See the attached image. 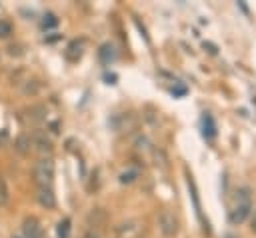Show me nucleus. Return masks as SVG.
I'll return each mask as SVG.
<instances>
[{"label": "nucleus", "instance_id": "412c9836", "mask_svg": "<svg viewBox=\"0 0 256 238\" xmlns=\"http://www.w3.org/2000/svg\"><path fill=\"white\" fill-rule=\"evenodd\" d=\"M228 238H232V236H228Z\"/></svg>", "mask_w": 256, "mask_h": 238}, {"label": "nucleus", "instance_id": "ddd939ff", "mask_svg": "<svg viewBox=\"0 0 256 238\" xmlns=\"http://www.w3.org/2000/svg\"><path fill=\"white\" fill-rule=\"evenodd\" d=\"M70 230H72V222H70V218H62V220L58 222V226H56V234H58V238H70Z\"/></svg>", "mask_w": 256, "mask_h": 238}, {"label": "nucleus", "instance_id": "2eb2a0df", "mask_svg": "<svg viewBox=\"0 0 256 238\" xmlns=\"http://www.w3.org/2000/svg\"><path fill=\"white\" fill-rule=\"evenodd\" d=\"M56 24H58V18H56L52 12H48V14L44 16V20H42V28H44V30H48V28H54Z\"/></svg>", "mask_w": 256, "mask_h": 238}, {"label": "nucleus", "instance_id": "423d86ee", "mask_svg": "<svg viewBox=\"0 0 256 238\" xmlns=\"http://www.w3.org/2000/svg\"><path fill=\"white\" fill-rule=\"evenodd\" d=\"M36 200L42 208H54L56 206V196L50 186H38L36 188Z\"/></svg>", "mask_w": 256, "mask_h": 238}, {"label": "nucleus", "instance_id": "20e7f679", "mask_svg": "<svg viewBox=\"0 0 256 238\" xmlns=\"http://www.w3.org/2000/svg\"><path fill=\"white\" fill-rule=\"evenodd\" d=\"M158 228L166 238H172L176 234V230H178V222H176L174 214L168 212V210H162L160 216H158Z\"/></svg>", "mask_w": 256, "mask_h": 238}, {"label": "nucleus", "instance_id": "aec40b11", "mask_svg": "<svg viewBox=\"0 0 256 238\" xmlns=\"http://www.w3.org/2000/svg\"><path fill=\"white\" fill-rule=\"evenodd\" d=\"M12 238H22V236H12Z\"/></svg>", "mask_w": 256, "mask_h": 238}, {"label": "nucleus", "instance_id": "6e6552de", "mask_svg": "<svg viewBox=\"0 0 256 238\" xmlns=\"http://www.w3.org/2000/svg\"><path fill=\"white\" fill-rule=\"evenodd\" d=\"M200 124H202V136H204L206 140H212V138L216 136V122H214L212 114L204 112L202 118H200Z\"/></svg>", "mask_w": 256, "mask_h": 238}, {"label": "nucleus", "instance_id": "7ed1b4c3", "mask_svg": "<svg viewBox=\"0 0 256 238\" xmlns=\"http://www.w3.org/2000/svg\"><path fill=\"white\" fill-rule=\"evenodd\" d=\"M30 144H32V150H36L38 154H42L44 158H46V154H50L52 148H54L50 136H48L44 130H34V132H30Z\"/></svg>", "mask_w": 256, "mask_h": 238}, {"label": "nucleus", "instance_id": "9d476101", "mask_svg": "<svg viewBox=\"0 0 256 238\" xmlns=\"http://www.w3.org/2000/svg\"><path fill=\"white\" fill-rule=\"evenodd\" d=\"M14 148L18 154L26 156L30 150H32V144H30V134H20L16 140H14Z\"/></svg>", "mask_w": 256, "mask_h": 238}, {"label": "nucleus", "instance_id": "9b49d317", "mask_svg": "<svg viewBox=\"0 0 256 238\" xmlns=\"http://www.w3.org/2000/svg\"><path fill=\"white\" fill-rule=\"evenodd\" d=\"M98 54H100V60L106 62V64H110V62L116 58V50H114L112 44H102V48H100Z\"/></svg>", "mask_w": 256, "mask_h": 238}, {"label": "nucleus", "instance_id": "f257e3e1", "mask_svg": "<svg viewBox=\"0 0 256 238\" xmlns=\"http://www.w3.org/2000/svg\"><path fill=\"white\" fill-rule=\"evenodd\" d=\"M252 210V202H250V190L248 188H240L236 192V204L230 212V222L232 224H240L246 220V216Z\"/></svg>", "mask_w": 256, "mask_h": 238}, {"label": "nucleus", "instance_id": "1a4fd4ad", "mask_svg": "<svg viewBox=\"0 0 256 238\" xmlns=\"http://www.w3.org/2000/svg\"><path fill=\"white\" fill-rule=\"evenodd\" d=\"M82 48H84V40H74L70 42L66 48V58L68 60H78L82 56Z\"/></svg>", "mask_w": 256, "mask_h": 238}, {"label": "nucleus", "instance_id": "f8f14e48", "mask_svg": "<svg viewBox=\"0 0 256 238\" xmlns=\"http://www.w3.org/2000/svg\"><path fill=\"white\" fill-rule=\"evenodd\" d=\"M10 202V188L4 180V176H0V206H6Z\"/></svg>", "mask_w": 256, "mask_h": 238}, {"label": "nucleus", "instance_id": "0eeeda50", "mask_svg": "<svg viewBox=\"0 0 256 238\" xmlns=\"http://www.w3.org/2000/svg\"><path fill=\"white\" fill-rule=\"evenodd\" d=\"M46 114H48L46 106H42V104H34V106H30V108L26 110V120L32 122V124H40V122L46 120Z\"/></svg>", "mask_w": 256, "mask_h": 238}, {"label": "nucleus", "instance_id": "4468645a", "mask_svg": "<svg viewBox=\"0 0 256 238\" xmlns=\"http://www.w3.org/2000/svg\"><path fill=\"white\" fill-rule=\"evenodd\" d=\"M12 30H14V28H12V24H10L8 20H0V38H2V40L12 34Z\"/></svg>", "mask_w": 256, "mask_h": 238}, {"label": "nucleus", "instance_id": "a211bd4d", "mask_svg": "<svg viewBox=\"0 0 256 238\" xmlns=\"http://www.w3.org/2000/svg\"><path fill=\"white\" fill-rule=\"evenodd\" d=\"M82 238H100V234H98V232H94V230H88V232H84V234H82Z\"/></svg>", "mask_w": 256, "mask_h": 238}, {"label": "nucleus", "instance_id": "6ab92c4d", "mask_svg": "<svg viewBox=\"0 0 256 238\" xmlns=\"http://www.w3.org/2000/svg\"><path fill=\"white\" fill-rule=\"evenodd\" d=\"M250 224H252V226H250V228H252V232H256V210L252 212V222H250Z\"/></svg>", "mask_w": 256, "mask_h": 238}, {"label": "nucleus", "instance_id": "f03ea898", "mask_svg": "<svg viewBox=\"0 0 256 238\" xmlns=\"http://www.w3.org/2000/svg\"><path fill=\"white\" fill-rule=\"evenodd\" d=\"M32 176L36 186H50L54 180V162L52 158H40L32 168Z\"/></svg>", "mask_w": 256, "mask_h": 238}, {"label": "nucleus", "instance_id": "f3484780", "mask_svg": "<svg viewBox=\"0 0 256 238\" xmlns=\"http://www.w3.org/2000/svg\"><path fill=\"white\" fill-rule=\"evenodd\" d=\"M8 54H10V56H20V54H22V46H20V44L8 46Z\"/></svg>", "mask_w": 256, "mask_h": 238}, {"label": "nucleus", "instance_id": "dca6fc26", "mask_svg": "<svg viewBox=\"0 0 256 238\" xmlns=\"http://www.w3.org/2000/svg\"><path fill=\"white\" fill-rule=\"evenodd\" d=\"M134 178H136V172H134V170H128V172H122V174H120V182H122V184L132 182Z\"/></svg>", "mask_w": 256, "mask_h": 238}, {"label": "nucleus", "instance_id": "39448f33", "mask_svg": "<svg viewBox=\"0 0 256 238\" xmlns=\"http://www.w3.org/2000/svg\"><path fill=\"white\" fill-rule=\"evenodd\" d=\"M22 238H44L42 226L34 216L24 218V222H22Z\"/></svg>", "mask_w": 256, "mask_h": 238}]
</instances>
